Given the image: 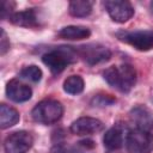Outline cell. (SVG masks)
I'll return each instance as SVG.
<instances>
[{"label":"cell","instance_id":"6da1fadb","mask_svg":"<svg viewBox=\"0 0 153 153\" xmlns=\"http://www.w3.org/2000/svg\"><path fill=\"white\" fill-rule=\"evenodd\" d=\"M103 78L111 87L128 93L136 84V71L129 63L110 66L103 72Z\"/></svg>","mask_w":153,"mask_h":153},{"label":"cell","instance_id":"7a4b0ae2","mask_svg":"<svg viewBox=\"0 0 153 153\" xmlns=\"http://www.w3.org/2000/svg\"><path fill=\"white\" fill-rule=\"evenodd\" d=\"M76 50L73 47H59L43 54L42 61L53 74H59L68 65L76 61Z\"/></svg>","mask_w":153,"mask_h":153},{"label":"cell","instance_id":"3957f363","mask_svg":"<svg viewBox=\"0 0 153 153\" xmlns=\"http://www.w3.org/2000/svg\"><path fill=\"white\" fill-rule=\"evenodd\" d=\"M63 115V105L55 99H44L35 105L31 111L33 121L41 124H53Z\"/></svg>","mask_w":153,"mask_h":153},{"label":"cell","instance_id":"277c9868","mask_svg":"<svg viewBox=\"0 0 153 153\" xmlns=\"http://www.w3.org/2000/svg\"><path fill=\"white\" fill-rule=\"evenodd\" d=\"M126 146L129 153H151L153 151V134L142 129H130L126 135Z\"/></svg>","mask_w":153,"mask_h":153},{"label":"cell","instance_id":"5b68a950","mask_svg":"<svg viewBox=\"0 0 153 153\" xmlns=\"http://www.w3.org/2000/svg\"><path fill=\"white\" fill-rule=\"evenodd\" d=\"M117 38L139 51H148L153 49V31L152 30H135V31H118Z\"/></svg>","mask_w":153,"mask_h":153},{"label":"cell","instance_id":"8992f818","mask_svg":"<svg viewBox=\"0 0 153 153\" xmlns=\"http://www.w3.org/2000/svg\"><path fill=\"white\" fill-rule=\"evenodd\" d=\"M33 145L32 135L26 130H17L6 136L4 149L6 153H26Z\"/></svg>","mask_w":153,"mask_h":153},{"label":"cell","instance_id":"52a82bcc","mask_svg":"<svg viewBox=\"0 0 153 153\" xmlns=\"http://www.w3.org/2000/svg\"><path fill=\"white\" fill-rule=\"evenodd\" d=\"M75 50H76V54L80 57H82V60L90 66L105 62L111 57L110 49L98 43L81 45V47H78V49Z\"/></svg>","mask_w":153,"mask_h":153},{"label":"cell","instance_id":"ba28073f","mask_svg":"<svg viewBox=\"0 0 153 153\" xmlns=\"http://www.w3.org/2000/svg\"><path fill=\"white\" fill-rule=\"evenodd\" d=\"M103 5L109 17L116 23H126L134 16V7L129 1L108 0Z\"/></svg>","mask_w":153,"mask_h":153},{"label":"cell","instance_id":"9c48e42d","mask_svg":"<svg viewBox=\"0 0 153 153\" xmlns=\"http://www.w3.org/2000/svg\"><path fill=\"white\" fill-rule=\"evenodd\" d=\"M103 129H104V124L100 120L94 118V117H88V116L79 117L69 127V130L73 134L79 135V136L97 134L102 131Z\"/></svg>","mask_w":153,"mask_h":153},{"label":"cell","instance_id":"30bf717a","mask_svg":"<svg viewBox=\"0 0 153 153\" xmlns=\"http://www.w3.org/2000/svg\"><path fill=\"white\" fill-rule=\"evenodd\" d=\"M129 117L135 124V128L151 131L153 129V112L145 105H135L130 112Z\"/></svg>","mask_w":153,"mask_h":153},{"label":"cell","instance_id":"8fae6325","mask_svg":"<svg viewBox=\"0 0 153 153\" xmlns=\"http://www.w3.org/2000/svg\"><path fill=\"white\" fill-rule=\"evenodd\" d=\"M6 96L8 99L16 103H23L31 98L32 90L29 85L22 82L18 79H12L6 85Z\"/></svg>","mask_w":153,"mask_h":153},{"label":"cell","instance_id":"7c38bea8","mask_svg":"<svg viewBox=\"0 0 153 153\" xmlns=\"http://www.w3.org/2000/svg\"><path fill=\"white\" fill-rule=\"evenodd\" d=\"M13 25L22 27H38L41 25V18L37 8H27L19 12H13L8 18Z\"/></svg>","mask_w":153,"mask_h":153},{"label":"cell","instance_id":"4fadbf2b","mask_svg":"<svg viewBox=\"0 0 153 153\" xmlns=\"http://www.w3.org/2000/svg\"><path fill=\"white\" fill-rule=\"evenodd\" d=\"M126 135L123 134V127L118 124L108 129L103 136V143L105 149L108 152H115L122 148L123 143L126 142Z\"/></svg>","mask_w":153,"mask_h":153},{"label":"cell","instance_id":"5bb4252c","mask_svg":"<svg viewBox=\"0 0 153 153\" xmlns=\"http://www.w3.org/2000/svg\"><path fill=\"white\" fill-rule=\"evenodd\" d=\"M57 36L68 41H80L88 38L91 36V30L82 25H68L62 27L57 32Z\"/></svg>","mask_w":153,"mask_h":153},{"label":"cell","instance_id":"9a60e30c","mask_svg":"<svg viewBox=\"0 0 153 153\" xmlns=\"http://www.w3.org/2000/svg\"><path fill=\"white\" fill-rule=\"evenodd\" d=\"M20 120V115L19 112L6 104H1L0 105V127L1 129H7L10 127H13L14 124H17Z\"/></svg>","mask_w":153,"mask_h":153},{"label":"cell","instance_id":"2e32d148","mask_svg":"<svg viewBox=\"0 0 153 153\" xmlns=\"http://www.w3.org/2000/svg\"><path fill=\"white\" fill-rule=\"evenodd\" d=\"M92 1H85V0H75L71 1L68 6V12L71 16L76 18L87 17L92 12Z\"/></svg>","mask_w":153,"mask_h":153},{"label":"cell","instance_id":"e0dca14e","mask_svg":"<svg viewBox=\"0 0 153 153\" xmlns=\"http://www.w3.org/2000/svg\"><path fill=\"white\" fill-rule=\"evenodd\" d=\"M85 82L80 75H71L63 81V91L68 94H79L84 91Z\"/></svg>","mask_w":153,"mask_h":153},{"label":"cell","instance_id":"ac0fdd59","mask_svg":"<svg viewBox=\"0 0 153 153\" xmlns=\"http://www.w3.org/2000/svg\"><path fill=\"white\" fill-rule=\"evenodd\" d=\"M42 75H43L42 69L36 65L26 66L19 72V76L22 79L29 80V81H32V82H38L42 79Z\"/></svg>","mask_w":153,"mask_h":153},{"label":"cell","instance_id":"d6986e66","mask_svg":"<svg viewBox=\"0 0 153 153\" xmlns=\"http://www.w3.org/2000/svg\"><path fill=\"white\" fill-rule=\"evenodd\" d=\"M50 153H92V151L81 147L79 143L75 147L65 146V145H56L51 148Z\"/></svg>","mask_w":153,"mask_h":153},{"label":"cell","instance_id":"ffe728a7","mask_svg":"<svg viewBox=\"0 0 153 153\" xmlns=\"http://www.w3.org/2000/svg\"><path fill=\"white\" fill-rule=\"evenodd\" d=\"M116 102V98L110 94H97L92 98L91 105L92 106H109Z\"/></svg>","mask_w":153,"mask_h":153},{"label":"cell","instance_id":"44dd1931","mask_svg":"<svg viewBox=\"0 0 153 153\" xmlns=\"http://www.w3.org/2000/svg\"><path fill=\"white\" fill-rule=\"evenodd\" d=\"M14 5L16 4L13 1H1V4H0V16H1L2 19H5L6 17L10 18L13 14L12 10H13Z\"/></svg>","mask_w":153,"mask_h":153},{"label":"cell","instance_id":"7402d4cb","mask_svg":"<svg viewBox=\"0 0 153 153\" xmlns=\"http://www.w3.org/2000/svg\"><path fill=\"white\" fill-rule=\"evenodd\" d=\"M10 41L7 38V35L5 32V30H1V38H0V54L5 55L8 50H10Z\"/></svg>","mask_w":153,"mask_h":153},{"label":"cell","instance_id":"603a6c76","mask_svg":"<svg viewBox=\"0 0 153 153\" xmlns=\"http://www.w3.org/2000/svg\"><path fill=\"white\" fill-rule=\"evenodd\" d=\"M149 7H151V12L153 13V1H152V2L149 4Z\"/></svg>","mask_w":153,"mask_h":153}]
</instances>
